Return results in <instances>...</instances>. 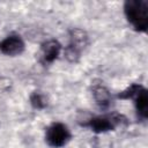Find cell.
Segmentation results:
<instances>
[{
    "label": "cell",
    "mask_w": 148,
    "mask_h": 148,
    "mask_svg": "<svg viewBox=\"0 0 148 148\" xmlns=\"http://www.w3.org/2000/svg\"><path fill=\"white\" fill-rule=\"evenodd\" d=\"M124 14L128 23L138 32H146L148 28V2L146 0H126Z\"/></svg>",
    "instance_id": "obj_1"
},
{
    "label": "cell",
    "mask_w": 148,
    "mask_h": 148,
    "mask_svg": "<svg viewBox=\"0 0 148 148\" xmlns=\"http://www.w3.org/2000/svg\"><path fill=\"white\" fill-rule=\"evenodd\" d=\"M127 118L120 113L112 112L103 116H89L88 120L83 126H88L96 134H104L109 131H113L117 126L127 125Z\"/></svg>",
    "instance_id": "obj_2"
},
{
    "label": "cell",
    "mask_w": 148,
    "mask_h": 148,
    "mask_svg": "<svg viewBox=\"0 0 148 148\" xmlns=\"http://www.w3.org/2000/svg\"><path fill=\"white\" fill-rule=\"evenodd\" d=\"M89 44L88 35L80 28H73L69 30V43L65 47L64 54L69 62H77L81 57V52Z\"/></svg>",
    "instance_id": "obj_3"
},
{
    "label": "cell",
    "mask_w": 148,
    "mask_h": 148,
    "mask_svg": "<svg viewBox=\"0 0 148 148\" xmlns=\"http://www.w3.org/2000/svg\"><path fill=\"white\" fill-rule=\"evenodd\" d=\"M72 138V133L67 125L60 121L50 124L45 130V141L50 147H64Z\"/></svg>",
    "instance_id": "obj_4"
},
{
    "label": "cell",
    "mask_w": 148,
    "mask_h": 148,
    "mask_svg": "<svg viewBox=\"0 0 148 148\" xmlns=\"http://www.w3.org/2000/svg\"><path fill=\"white\" fill-rule=\"evenodd\" d=\"M25 49L24 40L20 35L12 34L8 35L6 38H3L0 42V52L5 56L15 57L21 54Z\"/></svg>",
    "instance_id": "obj_5"
},
{
    "label": "cell",
    "mask_w": 148,
    "mask_h": 148,
    "mask_svg": "<svg viewBox=\"0 0 148 148\" xmlns=\"http://www.w3.org/2000/svg\"><path fill=\"white\" fill-rule=\"evenodd\" d=\"M61 51V44L57 39H47L40 44V60L44 64H52Z\"/></svg>",
    "instance_id": "obj_6"
},
{
    "label": "cell",
    "mask_w": 148,
    "mask_h": 148,
    "mask_svg": "<svg viewBox=\"0 0 148 148\" xmlns=\"http://www.w3.org/2000/svg\"><path fill=\"white\" fill-rule=\"evenodd\" d=\"M91 94L96 104L101 109H106L111 104V94L109 89L102 83H95L91 87Z\"/></svg>",
    "instance_id": "obj_7"
},
{
    "label": "cell",
    "mask_w": 148,
    "mask_h": 148,
    "mask_svg": "<svg viewBox=\"0 0 148 148\" xmlns=\"http://www.w3.org/2000/svg\"><path fill=\"white\" fill-rule=\"evenodd\" d=\"M135 110L138 113V117L141 119H147L148 117V91L145 87H142L139 92L133 97Z\"/></svg>",
    "instance_id": "obj_8"
},
{
    "label": "cell",
    "mask_w": 148,
    "mask_h": 148,
    "mask_svg": "<svg viewBox=\"0 0 148 148\" xmlns=\"http://www.w3.org/2000/svg\"><path fill=\"white\" fill-rule=\"evenodd\" d=\"M30 104L36 110H43L47 106V97L40 91H32L29 96Z\"/></svg>",
    "instance_id": "obj_9"
},
{
    "label": "cell",
    "mask_w": 148,
    "mask_h": 148,
    "mask_svg": "<svg viewBox=\"0 0 148 148\" xmlns=\"http://www.w3.org/2000/svg\"><path fill=\"white\" fill-rule=\"evenodd\" d=\"M143 86H141V84H138V83H132L130 87H127L125 90H123V91H120L118 95H117V98H120V99H130V98H132L133 99V97L139 92V90L142 88Z\"/></svg>",
    "instance_id": "obj_10"
},
{
    "label": "cell",
    "mask_w": 148,
    "mask_h": 148,
    "mask_svg": "<svg viewBox=\"0 0 148 148\" xmlns=\"http://www.w3.org/2000/svg\"><path fill=\"white\" fill-rule=\"evenodd\" d=\"M92 148H112V141L108 136H95L92 141Z\"/></svg>",
    "instance_id": "obj_11"
}]
</instances>
